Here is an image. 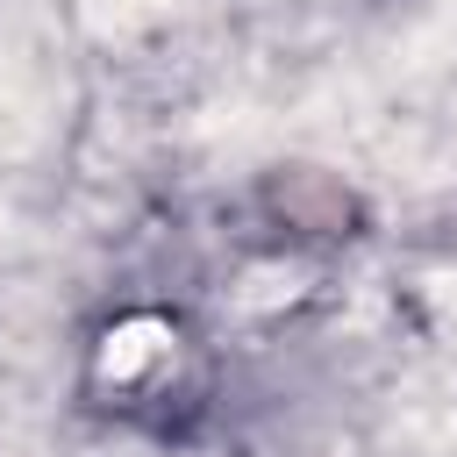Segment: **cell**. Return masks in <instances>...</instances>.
<instances>
[{
	"label": "cell",
	"mask_w": 457,
	"mask_h": 457,
	"mask_svg": "<svg viewBox=\"0 0 457 457\" xmlns=\"http://www.w3.org/2000/svg\"><path fill=\"white\" fill-rule=\"evenodd\" d=\"M157 350H164V328H157V321H129V328H114V336H107L100 371H107V378H136Z\"/></svg>",
	"instance_id": "obj_1"
}]
</instances>
